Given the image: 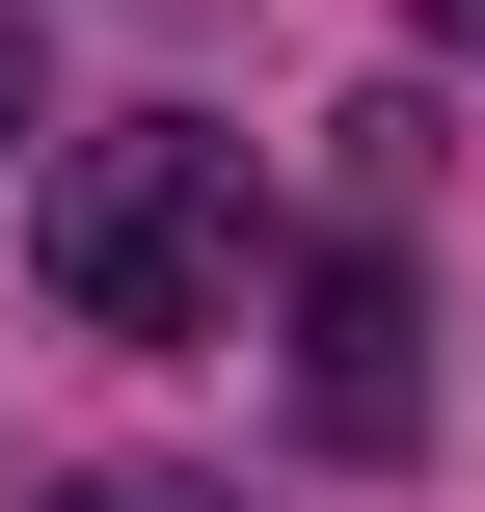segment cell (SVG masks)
I'll return each mask as SVG.
<instances>
[{"label": "cell", "instance_id": "2", "mask_svg": "<svg viewBox=\"0 0 485 512\" xmlns=\"http://www.w3.org/2000/svg\"><path fill=\"white\" fill-rule=\"evenodd\" d=\"M405 405H432V378H405V270L351 243V270L297 297V432H324V459H405Z\"/></svg>", "mask_w": 485, "mask_h": 512}, {"label": "cell", "instance_id": "4", "mask_svg": "<svg viewBox=\"0 0 485 512\" xmlns=\"http://www.w3.org/2000/svg\"><path fill=\"white\" fill-rule=\"evenodd\" d=\"M54 512H189V486H54Z\"/></svg>", "mask_w": 485, "mask_h": 512}, {"label": "cell", "instance_id": "3", "mask_svg": "<svg viewBox=\"0 0 485 512\" xmlns=\"http://www.w3.org/2000/svg\"><path fill=\"white\" fill-rule=\"evenodd\" d=\"M0 162H27V27H0Z\"/></svg>", "mask_w": 485, "mask_h": 512}, {"label": "cell", "instance_id": "1", "mask_svg": "<svg viewBox=\"0 0 485 512\" xmlns=\"http://www.w3.org/2000/svg\"><path fill=\"white\" fill-rule=\"evenodd\" d=\"M27 270H54L108 351H189V324H243V135H189V108H108V135L54 162V216H27Z\"/></svg>", "mask_w": 485, "mask_h": 512}]
</instances>
